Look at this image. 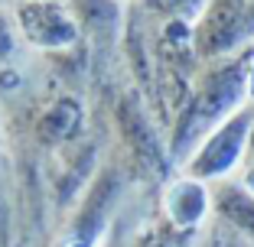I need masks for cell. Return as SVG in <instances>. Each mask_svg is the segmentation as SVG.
Returning <instances> with one entry per match:
<instances>
[{
    "instance_id": "obj_1",
    "label": "cell",
    "mask_w": 254,
    "mask_h": 247,
    "mask_svg": "<svg viewBox=\"0 0 254 247\" xmlns=\"http://www.w3.org/2000/svg\"><path fill=\"white\" fill-rule=\"evenodd\" d=\"M251 55L228 59L222 65H215V72H209L199 88L186 98V111H183L176 134H173V143H170L176 159H183V153H195L209 130H215L222 120H228L238 111L241 98L248 91V68H251L245 62H251Z\"/></svg>"
},
{
    "instance_id": "obj_2",
    "label": "cell",
    "mask_w": 254,
    "mask_h": 247,
    "mask_svg": "<svg viewBox=\"0 0 254 247\" xmlns=\"http://www.w3.org/2000/svg\"><path fill=\"white\" fill-rule=\"evenodd\" d=\"M251 127H254V107H238L228 120H222L205 140L199 143V150L189 156L186 176L189 179H222L225 172L232 169L241 159L248 140H251Z\"/></svg>"
},
{
    "instance_id": "obj_3",
    "label": "cell",
    "mask_w": 254,
    "mask_h": 247,
    "mask_svg": "<svg viewBox=\"0 0 254 247\" xmlns=\"http://www.w3.org/2000/svg\"><path fill=\"white\" fill-rule=\"evenodd\" d=\"M13 26L30 46L46 49V52L68 49V46H75V39L82 36L65 0H16Z\"/></svg>"
},
{
    "instance_id": "obj_4",
    "label": "cell",
    "mask_w": 254,
    "mask_h": 247,
    "mask_svg": "<svg viewBox=\"0 0 254 247\" xmlns=\"http://www.w3.org/2000/svg\"><path fill=\"white\" fill-rule=\"evenodd\" d=\"M251 0H212L199 23L192 26V39L199 55H222L232 52L248 33H254Z\"/></svg>"
},
{
    "instance_id": "obj_5",
    "label": "cell",
    "mask_w": 254,
    "mask_h": 247,
    "mask_svg": "<svg viewBox=\"0 0 254 247\" xmlns=\"http://www.w3.org/2000/svg\"><path fill=\"white\" fill-rule=\"evenodd\" d=\"M209 208V195H205V186L199 179H180L176 186L166 192V215L176 221V225H199L202 215Z\"/></svg>"
},
{
    "instance_id": "obj_6",
    "label": "cell",
    "mask_w": 254,
    "mask_h": 247,
    "mask_svg": "<svg viewBox=\"0 0 254 247\" xmlns=\"http://www.w3.org/2000/svg\"><path fill=\"white\" fill-rule=\"evenodd\" d=\"M111 195H114V179L111 182L105 179L101 189L88 198L85 211L75 218L72 231H65V238H62L59 247H91V244H95L98 231H101V208H105V202H111Z\"/></svg>"
},
{
    "instance_id": "obj_7",
    "label": "cell",
    "mask_w": 254,
    "mask_h": 247,
    "mask_svg": "<svg viewBox=\"0 0 254 247\" xmlns=\"http://www.w3.org/2000/svg\"><path fill=\"white\" fill-rule=\"evenodd\" d=\"M215 211L228 225H235L248 238H254V192H248L245 186L222 182L215 189Z\"/></svg>"
},
{
    "instance_id": "obj_8",
    "label": "cell",
    "mask_w": 254,
    "mask_h": 247,
    "mask_svg": "<svg viewBox=\"0 0 254 247\" xmlns=\"http://www.w3.org/2000/svg\"><path fill=\"white\" fill-rule=\"evenodd\" d=\"M78 30L85 33H111L121 20V0H65Z\"/></svg>"
},
{
    "instance_id": "obj_9",
    "label": "cell",
    "mask_w": 254,
    "mask_h": 247,
    "mask_svg": "<svg viewBox=\"0 0 254 247\" xmlns=\"http://www.w3.org/2000/svg\"><path fill=\"white\" fill-rule=\"evenodd\" d=\"M147 13H157L163 20H180V23H199L212 0H137Z\"/></svg>"
},
{
    "instance_id": "obj_10",
    "label": "cell",
    "mask_w": 254,
    "mask_h": 247,
    "mask_svg": "<svg viewBox=\"0 0 254 247\" xmlns=\"http://www.w3.org/2000/svg\"><path fill=\"white\" fill-rule=\"evenodd\" d=\"M13 33H16L13 20H7V16L0 13V59H7L10 49H13Z\"/></svg>"
},
{
    "instance_id": "obj_11",
    "label": "cell",
    "mask_w": 254,
    "mask_h": 247,
    "mask_svg": "<svg viewBox=\"0 0 254 247\" xmlns=\"http://www.w3.org/2000/svg\"><path fill=\"white\" fill-rule=\"evenodd\" d=\"M121 3H124V0H121Z\"/></svg>"
}]
</instances>
